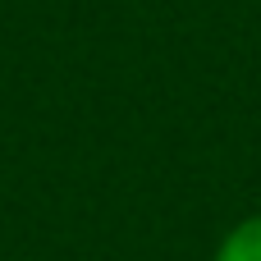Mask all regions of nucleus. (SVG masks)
Listing matches in <instances>:
<instances>
[{
    "instance_id": "obj_1",
    "label": "nucleus",
    "mask_w": 261,
    "mask_h": 261,
    "mask_svg": "<svg viewBox=\"0 0 261 261\" xmlns=\"http://www.w3.org/2000/svg\"><path fill=\"white\" fill-rule=\"evenodd\" d=\"M216 261H261V216L239 220V225L220 239Z\"/></svg>"
}]
</instances>
